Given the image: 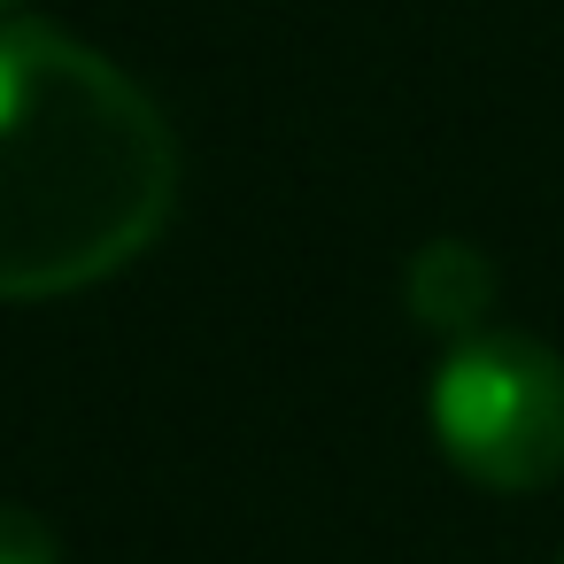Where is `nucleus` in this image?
Instances as JSON below:
<instances>
[{"label": "nucleus", "instance_id": "obj_1", "mask_svg": "<svg viewBox=\"0 0 564 564\" xmlns=\"http://www.w3.org/2000/svg\"><path fill=\"white\" fill-rule=\"evenodd\" d=\"M178 202L163 109L63 24L0 17V302H63L155 248Z\"/></svg>", "mask_w": 564, "mask_h": 564}, {"label": "nucleus", "instance_id": "obj_2", "mask_svg": "<svg viewBox=\"0 0 564 564\" xmlns=\"http://www.w3.org/2000/svg\"><path fill=\"white\" fill-rule=\"evenodd\" d=\"M425 417L471 487L533 495L564 471V356L533 333H471L433 364Z\"/></svg>", "mask_w": 564, "mask_h": 564}, {"label": "nucleus", "instance_id": "obj_3", "mask_svg": "<svg viewBox=\"0 0 564 564\" xmlns=\"http://www.w3.org/2000/svg\"><path fill=\"white\" fill-rule=\"evenodd\" d=\"M487 302H495V263H487L471 240H425V248L410 256V317H417L425 333H441L448 348L471 340V333H487V325H479Z\"/></svg>", "mask_w": 564, "mask_h": 564}, {"label": "nucleus", "instance_id": "obj_4", "mask_svg": "<svg viewBox=\"0 0 564 564\" xmlns=\"http://www.w3.org/2000/svg\"><path fill=\"white\" fill-rule=\"evenodd\" d=\"M0 564H63L55 525L24 502H0Z\"/></svg>", "mask_w": 564, "mask_h": 564}, {"label": "nucleus", "instance_id": "obj_5", "mask_svg": "<svg viewBox=\"0 0 564 564\" xmlns=\"http://www.w3.org/2000/svg\"><path fill=\"white\" fill-rule=\"evenodd\" d=\"M0 9H17V0H0Z\"/></svg>", "mask_w": 564, "mask_h": 564}]
</instances>
